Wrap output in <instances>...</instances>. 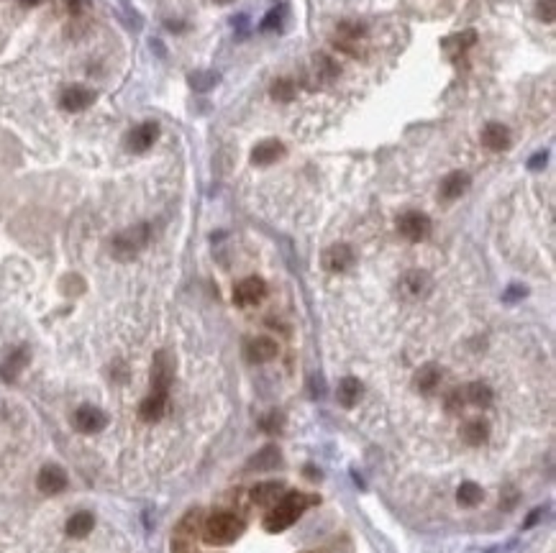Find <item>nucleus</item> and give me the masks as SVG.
<instances>
[{
	"label": "nucleus",
	"instance_id": "obj_10",
	"mask_svg": "<svg viewBox=\"0 0 556 553\" xmlns=\"http://www.w3.org/2000/svg\"><path fill=\"white\" fill-rule=\"evenodd\" d=\"M36 487L44 495H59L67 487V474L59 466H44V469L38 471Z\"/></svg>",
	"mask_w": 556,
	"mask_h": 553
},
{
	"label": "nucleus",
	"instance_id": "obj_21",
	"mask_svg": "<svg viewBox=\"0 0 556 553\" xmlns=\"http://www.w3.org/2000/svg\"><path fill=\"white\" fill-rule=\"evenodd\" d=\"M26 362H28V351L26 349H16L11 354V357L3 362V367H0V376L6 381H13L16 376H19V372L26 367Z\"/></svg>",
	"mask_w": 556,
	"mask_h": 553
},
{
	"label": "nucleus",
	"instance_id": "obj_17",
	"mask_svg": "<svg viewBox=\"0 0 556 553\" xmlns=\"http://www.w3.org/2000/svg\"><path fill=\"white\" fill-rule=\"evenodd\" d=\"M469 187V174L467 172H451L441 182V197L444 200H456L467 192Z\"/></svg>",
	"mask_w": 556,
	"mask_h": 553
},
{
	"label": "nucleus",
	"instance_id": "obj_5",
	"mask_svg": "<svg viewBox=\"0 0 556 553\" xmlns=\"http://www.w3.org/2000/svg\"><path fill=\"white\" fill-rule=\"evenodd\" d=\"M397 228H400V233H403L408 241H423V238L431 233V221H429V216H423L418 210H410V213L400 216Z\"/></svg>",
	"mask_w": 556,
	"mask_h": 553
},
{
	"label": "nucleus",
	"instance_id": "obj_35",
	"mask_svg": "<svg viewBox=\"0 0 556 553\" xmlns=\"http://www.w3.org/2000/svg\"><path fill=\"white\" fill-rule=\"evenodd\" d=\"M218 6H229V3H234V0H216Z\"/></svg>",
	"mask_w": 556,
	"mask_h": 553
},
{
	"label": "nucleus",
	"instance_id": "obj_16",
	"mask_svg": "<svg viewBox=\"0 0 556 553\" xmlns=\"http://www.w3.org/2000/svg\"><path fill=\"white\" fill-rule=\"evenodd\" d=\"M461 438L467 441L469 446L487 443V438H490V423H487V420H482V418L469 420L467 426L461 428Z\"/></svg>",
	"mask_w": 556,
	"mask_h": 553
},
{
	"label": "nucleus",
	"instance_id": "obj_7",
	"mask_svg": "<svg viewBox=\"0 0 556 553\" xmlns=\"http://www.w3.org/2000/svg\"><path fill=\"white\" fill-rule=\"evenodd\" d=\"M157 136H159V126H157V123H152V121L141 123V126H136L134 131L126 136V147L134 154H144L147 149L154 147Z\"/></svg>",
	"mask_w": 556,
	"mask_h": 553
},
{
	"label": "nucleus",
	"instance_id": "obj_23",
	"mask_svg": "<svg viewBox=\"0 0 556 553\" xmlns=\"http://www.w3.org/2000/svg\"><path fill=\"white\" fill-rule=\"evenodd\" d=\"M93 525H95V517L90 515V512H77V515H72L70 522H67V535H72V538H85V535L93 530Z\"/></svg>",
	"mask_w": 556,
	"mask_h": 553
},
{
	"label": "nucleus",
	"instance_id": "obj_15",
	"mask_svg": "<svg viewBox=\"0 0 556 553\" xmlns=\"http://www.w3.org/2000/svg\"><path fill=\"white\" fill-rule=\"evenodd\" d=\"M164 407H167V394L152 392L147 400L141 402L139 418L144 420V423H157V420H162V415H164Z\"/></svg>",
	"mask_w": 556,
	"mask_h": 553
},
{
	"label": "nucleus",
	"instance_id": "obj_4",
	"mask_svg": "<svg viewBox=\"0 0 556 553\" xmlns=\"http://www.w3.org/2000/svg\"><path fill=\"white\" fill-rule=\"evenodd\" d=\"M264 295H267V285H264L262 277H246L236 285L234 290V302L241 307L246 305H256V302H262Z\"/></svg>",
	"mask_w": 556,
	"mask_h": 553
},
{
	"label": "nucleus",
	"instance_id": "obj_19",
	"mask_svg": "<svg viewBox=\"0 0 556 553\" xmlns=\"http://www.w3.org/2000/svg\"><path fill=\"white\" fill-rule=\"evenodd\" d=\"M336 397H339V402L344 407H354L359 402V397H362V381H359L357 376H344V379L339 381V392H336Z\"/></svg>",
	"mask_w": 556,
	"mask_h": 553
},
{
	"label": "nucleus",
	"instance_id": "obj_34",
	"mask_svg": "<svg viewBox=\"0 0 556 553\" xmlns=\"http://www.w3.org/2000/svg\"><path fill=\"white\" fill-rule=\"evenodd\" d=\"M21 3H23V6H38L41 0H21Z\"/></svg>",
	"mask_w": 556,
	"mask_h": 553
},
{
	"label": "nucleus",
	"instance_id": "obj_3",
	"mask_svg": "<svg viewBox=\"0 0 556 553\" xmlns=\"http://www.w3.org/2000/svg\"><path fill=\"white\" fill-rule=\"evenodd\" d=\"M147 241H149V226L147 223H141V226H134V228H128V231H123V233L115 236L113 254L123 261L134 259L141 248L147 246Z\"/></svg>",
	"mask_w": 556,
	"mask_h": 553
},
{
	"label": "nucleus",
	"instance_id": "obj_9",
	"mask_svg": "<svg viewBox=\"0 0 556 553\" xmlns=\"http://www.w3.org/2000/svg\"><path fill=\"white\" fill-rule=\"evenodd\" d=\"M354 264V251L346 243H333L331 248L323 251V267L328 272H346Z\"/></svg>",
	"mask_w": 556,
	"mask_h": 553
},
{
	"label": "nucleus",
	"instance_id": "obj_31",
	"mask_svg": "<svg viewBox=\"0 0 556 553\" xmlns=\"http://www.w3.org/2000/svg\"><path fill=\"white\" fill-rule=\"evenodd\" d=\"M88 3H90V0H67V6H70L72 13H83Z\"/></svg>",
	"mask_w": 556,
	"mask_h": 553
},
{
	"label": "nucleus",
	"instance_id": "obj_6",
	"mask_svg": "<svg viewBox=\"0 0 556 553\" xmlns=\"http://www.w3.org/2000/svg\"><path fill=\"white\" fill-rule=\"evenodd\" d=\"M172 384V362L167 351H157L152 364V392L154 394H167Z\"/></svg>",
	"mask_w": 556,
	"mask_h": 553
},
{
	"label": "nucleus",
	"instance_id": "obj_26",
	"mask_svg": "<svg viewBox=\"0 0 556 553\" xmlns=\"http://www.w3.org/2000/svg\"><path fill=\"white\" fill-rule=\"evenodd\" d=\"M190 85L198 93H208V90L218 85V75L216 72H195V75H190Z\"/></svg>",
	"mask_w": 556,
	"mask_h": 553
},
{
	"label": "nucleus",
	"instance_id": "obj_12",
	"mask_svg": "<svg viewBox=\"0 0 556 553\" xmlns=\"http://www.w3.org/2000/svg\"><path fill=\"white\" fill-rule=\"evenodd\" d=\"M482 144L490 152H505L510 147V128L503 126V123H487L485 131H482Z\"/></svg>",
	"mask_w": 556,
	"mask_h": 553
},
{
	"label": "nucleus",
	"instance_id": "obj_30",
	"mask_svg": "<svg viewBox=\"0 0 556 553\" xmlns=\"http://www.w3.org/2000/svg\"><path fill=\"white\" fill-rule=\"evenodd\" d=\"M282 13H285V6L272 8V11L267 13V19L262 21V31H272V28H280V23H282Z\"/></svg>",
	"mask_w": 556,
	"mask_h": 553
},
{
	"label": "nucleus",
	"instance_id": "obj_20",
	"mask_svg": "<svg viewBox=\"0 0 556 553\" xmlns=\"http://www.w3.org/2000/svg\"><path fill=\"white\" fill-rule=\"evenodd\" d=\"M439 381H441V369L436 367V364H426V367L418 369L416 374V384L423 394H431L436 387H439Z\"/></svg>",
	"mask_w": 556,
	"mask_h": 553
},
{
	"label": "nucleus",
	"instance_id": "obj_27",
	"mask_svg": "<svg viewBox=\"0 0 556 553\" xmlns=\"http://www.w3.org/2000/svg\"><path fill=\"white\" fill-rule=\"evenodd\" d=\"M272 98L275 100H282V102H288L295 98V83L290 80V77H280L275 85H272Z\"/></svg>",
	"mask_w": 556,
	"mask_h": 553
},
{
	"label": "nucleus",
	"instance_id": "obj_8",
	"mask_svg": "<svg viewBox=\"0 0 556 553\" xmlns=\"http://www.w3.org/2000/svg\"><path fill=\"white\" fill-rule=\"evenodd\" d=\"M105 423H108L105 413H103V410H98V407H93V405H83L75 413V428L80 433H88V436H93V433H100L103 428H105Z\"/></svg>",
	"mask_w": 556,
	"mask_h": 553
},
{
	"label": "nucleus",
	"instance_id": "obj_13",
	"mask_svg": "<svg viewBox=\"0 0 556 553\" xmlns=\"http://www.w3.org/2000/svg\"><path fill=\"white\" fill-rule=\"evenodd\" d=\"M93 100H95V95H93L90 90L80 88V85H75V88H67L62 93V108L70 110V113H80V110L90 108V105H93Z\"/></svg>",
	"mask_w": 556,
	"mask_h": 553
},
{
	"label": "nucleus",
	"instance_id": "obj_28",
	"mask_svg": "<svg viewBox=\"0 0 556 553\" xmlns=\"http://www.w3.org/2000/svg\"><path fill=\"white\" fill-rule=\"evenodd\" d=\"M275 464H280V451H275V448H264V451L259 453V458L251 461V466H256V469H262V466H275Z\"/></svg>",
	"mask_w": 556,
	"mask_h": 553
},
{
	"label": "nucleus",
	"instance_id": "obj_33",
	"mask_svg": "<svg viewBox=\"0 0 556 553\" xmlns=\"http://www.w3.org/2000/svg\"><path fill=\"white\" fill-rule=\"evenodd\" d=\"M541 164H546V154H536L533 157V162H531V169H538Z\"/></svg>",
	"mask_w": 556,
	"mask_h": 553
},
{
	"label": "nucleus",
	"instance_id": "obj_32",
	"mask_svg": "<svg viewBox=\"0 0 556 553\" xmlns=\"http://www.w3.org/2000/svg\"><path fill=\"white\" fill-rule=\"evenodd\" d=\"M280 415H277V413H269V418L267 420H264V423H262V426L264 428H267V431H272V426H280Z\"/></svg>",
	"mask_w": 556,
	"mask_h": 553
},
{
	"label": "nucleus",
	"instance_id": "obj_29",
	"mask_svg": "<svg viewBox=\"0 0 556 553\" xmlns=\"http://www.w3.org/2000/svg\"><path fill=\"white\" fill-rule=\"evenodd\" d=\"M536 13H538V19H541V21L551 23V21H554V16H556V0H538Z\"/></svg>",
	"mask_w": 556,
	"mask_h": 553
},
{
	"label": "nucleus",
	"instance_id": "obj_14",
	"mask_svg": "<svg viewBox=\"0 0 556 553\" xmlns=\"http://www.w3.org/2000/svg\"><path fill=\"white\" fill-rule=\"evenodd\" d=\"M282 154H285V147L277 139H269V141H262V144H256L254 152H251V162L259 167H267V164H275Z\"/></svg>",
	"mask_w": 556,
	"mask_h": 553
},
{
	"label": "nucleus",
	"instance_id": "obj_2",
	"mask_svg": "<svg viewBox=\"0 0 556 553\" xmlns=\"http://www.w3.org/2000/svg\"><path fill=\"white\" fill-rule=\"evenodd\" d=\"M243 533V520L236 517L234 512H216L205 520L203 538L211 546H229V543L238 541Z\"/></svg>",
	"mask_w": 556,
	"mask_h": 553
},
{
	"label": "nucleus",
	"instance_id": "obj_11",
	"mask_svg": "<svg viewBox=\"0 0 556 553\" xmlns=\"http://www.w3.org/2000/svg\"><path fill=\"white\" fill-rule=\"evenodd\" d=\"M275 357H277V341H272V338L256 336L246 344V359L249 362L264 364V362H272Z\"/></svg>",
	"mask_w": 556,
	"mask_h": 553
},
{
	"label": "nucleus",
	"instance_id": "obj_1",
	"mask_svg": "<svg viewBox=\"0 0 556 553\" xmlns=\"http://www.w3.org/2000/svg\"><path fill=\"white\" fill-rule=\"evenodd\" d=\"M310 502L313 500L308 495H303V492H288V495H282L280 502L269 510V515L264 517V530L267 533H282V530H288L310 507Z\"/></svg>",
	"mask_w": 556,
	"mask_h": 553
},
{
	"label": "nucleus",
	"instance_id": "obj_22",
	"mask_svg": "<svg viewBox=\"0 0 556 553\" xmlns=\"http://www.w3.org/2000/svg\"><path fill=\"white\" fill-rule=\"evenodd\" d=\"M282 495V484L280 482H259L251 490V500H254L256 505H272L277 502Z\"/></svg>",
	"mask_w": 556,
	"mask_h": 553
},
{
	"label": "nucleus",
	"instance_id": "obj_18",
	"mask_svg": "<svg viewBox=\"0 0 556 553\" xmlns=\"http://www.w3.org/2000/svg\"><path fill=\"white\" fill-rule=\"evenodd\" d=\"M461 394H464V402H469L474 407H487L493 402V389L485 381H472V384L461 389Z\"/></svg>",
	"mask_w": 556,
	"mask_h": 553
},
{
	"label": "nucleus",
	"instance_id": "obj_24",
	"mask_svg": "<svg viewBox=\"0 0 556 553\" xmlns=\"http://www.w3.org/2000/svg\"><path fill=\"white\" fill-rule=\"evenodd\" d=\"M482 487L480 484H474V482H464L459 487V492H456V500H459L461 507H477V505L482 502Z\"/></svg>",
	"mask_w": 556,
	"mask_h": 553
},
{
	"label": "nucleus",
	"instance_id": "obj_25",
	"mask_svg": "<svg viewBox=\"0 0 556 553\" xmlns=\"http://www.w3.org/2000/svg\"><path fill=\"white\" fill-rule=\"evenodd\" d=\"M426 285H429V277H426L423 272H418V269L416 272H408L403 277V287L408 290L410 295H416V297L426 290Z\"/></svg>",
	"mask_w": 556,
	"mask_h": 553
}]
</instances>
